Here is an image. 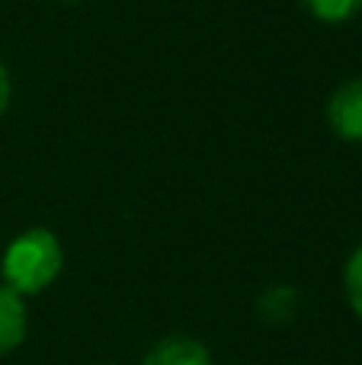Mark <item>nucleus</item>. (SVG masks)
Masks as SVG:
<instances>
[{"mask_svg": "<svg viewBox=\"0 0 362 365\" xmlns=\"http://www.w3.org/2000/svg\"><path fill=\"white\" fill-rule=\"evenodd\" d=\"M64 266L61 240L48 227H29L19 237L10 240L4 259H0V276L4 285L16 295H38L58 279Z\"/></svg>", "mask_w": 362, "mask_h": 365, "instance_id": "f257e3e1", "label": "nucleus"}, {"mask_svg": "<svg viewBox=\"0 0 362 365\" xmlns=\"http://www.w3.org/2000/svg\"><path fill=\"white\" fill-rule=\"evenodd\" d=\"M327 125L337 138L362 141V77L340 83L327 100Z\"/></svg>", "mask_w": 362, "mask_h": 365, "instance_id": "f03ea898", "label": "nucleus"}, {"mask_svg": "<svg viewBox=\"0 0 362 365\" xmlns=\"http://www.w3.org/2000/svg\"><path fill=\"white\" fill-rule=\"evenodd\" d=\"M145 365H215L209 349L192 336H167V340L154 343L151 353L145 356Z\"/></svg>", "mask_w": 362, "mask_h": 365, "instance_id": "7ed1b4c3", "label": "nucleus"}, {"mask_svg": "<svg viewBox=\"0 0 362 365\" xmlns=\"http://www.w3.org/2000/svg\"><path fill=\"white\" fill-rule=\"evenodd\" d=\"M26 304H23V295H16L13 289L0 285V356L13 353V349L23 343L26 336Z\"/></svg>", "mask_w": 362, "mask_h": 365, "instance_id": "20e7f679", "label": "nucleus"}, {"mask_svg": "<svg viewBox=\"0 0 362 365\" xmlns=\"http://www.w3.org/2000/svg\"><path fill=\"white\" fill-rule=\"evenodd\" d=\"M301 6H305L314 19H321V23L340 26V23H350L362 10V0H301Z\"/></svg>", "mask_w": 362, "mask_h": 365, "instance_id": "39448f33", "label": "nucleus"}, {"mask_svg": "<svg viewBox=\"0 0 362 365\" xmlns=\"http://www.w3.org/2000/svg\"><path fill=\"white\" fill-rule=\"evenodd\" d=\"M343 289H346V302H350V308L356 311V317L362 321V244L356 247V253L346 259Z\"/></svg>", "mask_w": 362, "mask_h": 365, "instance_id": "423d86ee", "label": "nucleus"}, {"mask_svg": "<svg viewBox=\"0 0 362 365\" xmlns=\"http://www.w3.org/2000/svg\"><path fill=\"white\" fill-rule=\"evenodd\" d=\"M295 308V289H269L267 295H263L260 302V311L269 317V321H282V317H289Z\"/></svg>", "mask_w": 362, "mask_h": 365, "instance_id": "0eeeda50", "label": "nucleus"}, {"mask_svg": "<svg viewBox=\"0 0 362 365\" xmlns=\"http://www.w3.org/2000/svg\"><path fill=\"white\" fill-rule=\"evenodd\" d=\"M6 106H10V71L0 61V115L6 113Z\"/></svg>", "mask_w": 362, "mask_h": 365, "instance_id": "6e6552de", "label": "nucleus"}, {"mask_svg": "<svg viewBox=\"0 0 362 365\" xmlns=\"http://www.w3.org/2000/svg\"><path fill=\"white\" fill-rule=\"evenodd\" d=\"M64 4H81V0H64Z\"/></svg>", "mask_w": 362, "mask_h": 365, "instance_id": "1a4fd4ad", "label": "nucleus"}]
</instances>
